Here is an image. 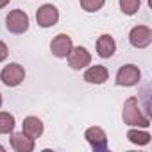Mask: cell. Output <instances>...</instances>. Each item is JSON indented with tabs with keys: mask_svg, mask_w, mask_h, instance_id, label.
<instances>
[{
	"mask_svg": "<svg viewBox=\"0 0 152 152\" xmlns=\"http://www.w3.org/2000/svg\"><path fill=\"white\" fill-rule=\"evenodd\" d=\"M122 120H124V124L129 125V127H140V129L150 127V116L143 113L138 97H129V99L124 102V107H122Z\"/></svg>",
	"mask_w": 152,
	"mask_h": 152,
	"instance_id": "obj_1",
	"label": "cell"
},
{
	"mask_svg": "<svg viewBox=\"0 0 152 152\" xmlns=\"http://www.w3.org/2000/svg\"><path fill=\"white\" fill-rule=\"evenodd\" d=\"M0 81L7 88H16L25 81V68L20 63H9L0 72Z\"/></svg>",
	"mask_w": 152,
	"mask_h": 152,
	"instance_id": "obj_2",
	"label": "cell"
},
{
	"mask_svg": "<svg viewBox=\"0 0 152 152\" xmlns=\"http://www.w3.org/2000/svg\"><path fill=\"white\" fill-rule=\"evenodd\" d=\"M29 15L23 9H13L9 11V15L6 16V29L11 34H23L29 31Z\"/></svg>",
	"mask_w": 152,
	"mask_h": 152,
	"instance_id": "obj_3",
	"label": "cell"
},
{
	"mask_svg": "<svg viewBox=\"0 0 152 152\" xmlns=\"http://www.w3.org/2000/svg\"><path fill=\"white\" fill-rule=\"evenodd\" d=\"M141 81V70L136 64H124L118 68L115 83L116 86H124V88H132Z\"/></svg>",
	"mask_w": 152,
	"mask_h": 152,
	"instance_id": "obj_4",
	"label": "cell"
},
{
	"mask_svg": "<svg viewBox=\"0 0 152 152\" xmlns=\"http://www.w3.org/2000/svg\"><path fill=\"white\" fill-rule=\"evenodd\" d=\"M66 59H68V66L72 70H84L86 66L91 64V54L83 45H77V47L73 45V48L70 50V54L66 56Z\"/></svg>",
	"mask_w": 152,
	"mask_h": 152,
	"instance_id": "obj_5",
	"label": "cell"
},
{
	"mask_svg": "<svg viewBox=\"0 0 152 152\" xmlns=\"http://www.w3.org/2000/svg\"><path fill=\"white\" fill-rule=\"evenodd\" d=\"M59 22V9L54 4H43L36 11V23L41 29H50Z\"/></svg>",
	"mask_w": 152,
	"mask_h": 152,
	"instance_id": "obj_6",
	"label": "cell"
},
{
	"mask_svg": "<svg viewBox=\"0 0 152 152\" xmlns=\"http://www.w3.org/2000/svg\"><path fill=\"white\" fill-rule=\"evenodd\" d=\"M129 43L134 48H147L152 45V29L148 25H134L129 31Z\"/></svg>",
	"mask_w": 152,
	"mask_h": 152,
	"instance_id": "obj_7",
	"label": "cell"
},
{
	"mask_svg": "<svg viewBox=\"0 0 152 152\" xmlns=\"http://www.w3.org/2000/svg\"><path fill=\"white\" fill-rule=\"evenodd\" d=\"M84 138H86V141H88V145L95 150V152H104V150H107V134H106V131L102 129V127H99V125H91V127H88L86 131H84Z\"/></svg>",
	"mask_w": 152,
	"mask_h": 152,
	"instance_id": "obj_8",
	"label": "cell"
},
{
	"mask_svg": "<svg viewBox=\"0 0 152 152\" xmlns=\"http://www.w3.org/2000/svg\"><path fill=\"white\" fill-rule=\"evenodd\" d=\"M73 48V41L68 34L61 32V34H56L50 41V52L54 57L57 59H66V56L70 54V50Z\"/></svg>",
	"mask_w": 152,
	"mask_h": 152,
	"instance_id": "obj_9",
	"label": "cell"
},
{
	"mask_svg": "<svg viewBox=\"0 0 152 152\" xmlns=\"http://www.w3.org/2000/svg\"><path fill=\"white\" fill-rule=\"evenodd\" d=\"M109 79V70L104 64H90L84 68V81L88 84H104Z\"/></svg>",
	"mask_w": 152,
	"mask_h": 152,
	"instance_id": "obj_10",
	"label": "cell"
},
{
	"mask_svg": "<svg viewBox=\"0 0 152 152\" xmlns=\"http://www.w3.org/2000/svg\"><path fill=\"white\" fill-rule=\"evenodd\" d=\"M116 52V41L111 34H100L97 38V56L102 59L113 57Z\"/></svg>",
	"mask_w": 152,
	"mask_h": 152,
	"instance_id": "obj_11",
	"label": "cell"
},
{
	"mask_svg": "<svg viewBox=\"0 0 152 152\" xmlns=\"http://www.w3.org/2000/svg\"><path fill=\"white\" fill-rule=\"evenodd\" d=\"M11 148L15 152H32L36 148V140L29 138L23 132H11Z\"/></svg>",
	"mask_w": 152,
	"mask_h": 152,
	"instance_id": "obj_12",
	"label": "cell"
},
{
	"mask_svg": "<svg viewBox=\"0 0 152 152\" xmlns=\"http://www.w3.org/2000/svg\"><path fill=\"white\" fill-rule=\"evenodd\" d=\"M45 131V125L41 122V118L38 116H25L23 118V124H22V132L27 134L29 138L32 140H38Z\"/></svg>",
	"mask_w": 152,
	"mask_h": 152,
	"instance_id": "obj_13",
	"label": "cell"
},
{
	"mask_svg": "<svg viewBox=\"0 0 152 152\" xmlns=\"http://www.w3.org/2000/svg\"><path fill=\"white\" fill-rule=\"evenodd\" d=\"M127 140H129L132 145L145 147V145H148V143H150L152 136H150V132H148V131H145V129H140V127H131V129L127 131Z\"/></svg>",
	"mask_w": 152,
	"mask_h": 152,
	"instance_id": "obj_14",
	"label": "cell"
},
{
	"mask_svg": "<svg viewBox=\"0 0 152 152\" xmlns=\"http://www.w3.org/2000/svg\"><path fill=\"white\" fill-rule=\"evenodd\" d=\"M15 127H16V118L7 111H0V134H11Z\"/></svg>",
	"mask_w": 152,
	"mask_h": 152,
	"instance_id": "obj_15",
	"label": "cell"
},
{
	"mask_svg": "<svg viewBox=\"0 0 152 152\" xmlns=\"http://www.w3.org/2000/svg\"><path fill=\"white\" fill-rule=\"evenodd\" d=\"M118 4H120V11L127 16H132L140 11L141 7V0H118Z\"/></svg>",
	"mask_w": 152,
	"mask_h": 152,
	"instance_id": "obj_16",
	"label": "cell"
},
{
	"mask_svg": "<svg viewBox=\"0 0 152 152\" xmlns=\"http://www.w3.org/2000/svg\"><path fill=\"white\" fill-rule=\"evenodd\" d=\"M79 4H81V9L86 13H99L104 7L106 0H79Z\"/></svg>",
	"mask_w": 152,
	"mask_h": 152,
	"instance_id": "obj_17",
	"label": "cell"
},
{
	"mask_svg": "<svg viewBox=\"0 0 152 152\" xmlns=\"http://www.w3.org/2000/svg\"><path fill=\"white\" fill-rule=\"evenodd\" d=\"M7 56H9V48L2 39H0V63H4L7 59Z\"/></svg>",
	"mask_w": 152,
	"mask_h": 152,
	"instance_id": "obj_18",
	"label": "cell"
},
{
	"mask_svg": "<svg viewBox=\"0 0 152 152\" xmlns=\"http://www.w3.org/2000/svg\"><path fill=\"white\" fill-rule=\"evenodd\" d=\"M9 2H11V0H0V9H4Z\"/></svg>",
	"mask_w": 152,
	"mask_h": 152,
	"instance_id": "obj_19",
	"label": "cell"
},
{
	"mask_svg": "<svg viewBox=\"0 0 152 152\" xmlns=\"http://www.w3.org/2000/svg\"><path fill=\"white\" fill-rule=\"evenodd\" d=\"M2 102H4V99H2V93H0V107H2Z\"/></svg>",
	"mask_w": 152,
	"mask_h": 152,
	"instance_id": "obj_20",
	"label": "cell"
},
{
	"mask_svg": "<svg viewBox=\"0 0 152 152\" xmlns=\"http://www.w3.org/2000/svg\"><path fill=\"white\" fill-rule=\"evenodd\" d=\"M4 150H6V147H4V145H0V152H4Z\"/></svg>",
	"mask_w": 152,
	"mask_h": 152,
	"instance_id": "obj_21",
	"label": "cell"
}]
</instances>
